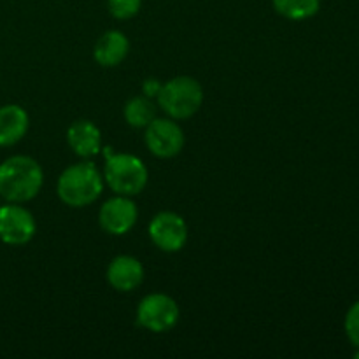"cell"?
<instances>
[{
    "mask_svg": "<svg viewBox=\"0 0 359 359\" xmlns=\"http://www.w3.org/2000/svg\"><path fill=\"white\" fill-rule=\"evenodd\" d=\"M44 174L34 158L13 156L0 165V195L9 202H28L42 188Z\"/></svg>",
    "mask_w": 359,
    "mask_h": 359,
    "instance_id": "cell-1",
    "label": "cell"
},
{
    "mask_svg": "<svg viewBox=\"0 0 359 359\" xmlns=\"http://www.w3.org/2000/svg\"><path fill=\"white\" fill-rule=\"evenodd\" d=\"M104 179L91 161L65 168L58 179V196L70 207H86L100 196Z\"/></svg>",
    "mask_w": 359,
    "mask_h": 359,
    "instance_id": "cell-2",
    "label": "cell"
},
{
    "mask_svg": "<svg viewBox=\"0 0 359 359\" xmlns=\"http://www.w3.org/2000/svg\"><path fill=\"white\" fill-rule=\"evenodd\" d=\"M112 147H105V182L116 195H139L147 184V168L133 154H114Z\"/></svg>",
    "mask_w": 359,
    "mask_h": 359,
    "instance_id": "cell-3",
    "label": "cell"
},
{
    "mask_svg": "<svg viewBox=\"0 0 359 359\" xmlns=\"http://www.w3.org/2000/svg\"><path fill=\"white\" fill-rule=\"evenodd\" d=\"M158 104L174 119H188L198 112L203 102V90L193 77H174L161 86Z\"/></svg>",
    "mask_w": 359,
    "mask_h": 359,
    "instance_id": "cell-4",
    "label": "cell"
},
{
    "mask_svg": "<svg viewBox=\"0 0 359 359\" xmlns=\"http://www.w3.org/2000/svg\"><path fill=\"white\" fill-rule=\"evenodd\" d=\"M137 321L149 332H168L179 321V307L174 298H170L168 294H147L137 309Z\"/></svg>",
    "mask_w": 359,
    "mask_h": 359,
    "instance_id": "cell-5",
    "label": "cell"
},
{
    "mask_svg": "<svg viewBox=\"0 0 359 359\" xmlns=\"http://www.w3.org/2000/svg\"><path fill=\"white\" fill-rule=\"evenodd\" d=\"M146 128V146L154 156L172 158L181 153L184 146V133L177 123L172 119L154 118Z\"/></svg>",
    "mask_w": 359,
    "mask_h": 359,
    "instance_id": "cell-6",
    "label": "cell"
},
{
    "mask_svg": "<svg viewBox=\"0 0 359 359\" xmlns=\"http://www.w3.org/2000/svg\"><path fill=\"white\" fill-rule=\"evenodd\" d=\"M149 237L161 251L177 252L188 241V226L179 214L160 212L151 221Z\"/></svg>",
    "mask_w": 359,
    "mask_h": 359,
    "instance_id": "cell-7",
    "label": "cell"
},
{
    "mask_svg": "<svg viewBox=\"0 0 359 359\" xmlns=\"http://www.w3.org/2000/svg\"><path fill=\"white\" fill-rule=\"evenodd\" d=\"M35 235V219L20 205L0 207V238L9 245H23Z\"/></svg>",
    "mask_w": 359,
    "mask_h": 359,
    "instance_id": "cell-8",
    "label": "cell"
},
{
    "mask_svg": "<svg viewBox=\"0 0 359 359\" xmlns=\"http://www.w3.org/2000/svg\"><path fill=\"white\" fill-rule=\"evenodd\" d=\"M137 207L128 196L118 195L102 205L98 221L102 230L111 235H125L137 223Z\"/></svg>",
    "mask_w": 359,
    "mask_h": 359,
    "instance_id": "cell-9",
    "label": "cell"
},
{
    "mask_svg": "<svg viewBox=\"0 0 359 359\" xmlns=\"http://www.w3.org/2000/svg\"><path fill=\"white\" fill-rule=\"evenodd\" d=\"M144 279V266L133 256H118L107 269V280L114 290L128 293L140 286Z\"/></svg>",
    "mask_w": 359,
    "mask_h": 359,
    "instance_id": "cell-10",
    "label": "cell"
},
{
    "mask_svg": "<svg viewBox=\"0 0 359 359\" xmlns=\"http://www.w3.org/2000/svg\"><path fill=\"white\" fill-rule=\"evenodd\" d=\"M67 140L74 153L81 158H90L100 151V130L88 119H77L67 130Z\"/></svg>",
    "mask_w": 359,
    "mask_h": 359,
    "instance_id": "cell-11",
    "label": "cell"
},
{
    "mask_svg": "<svg viewBox=\"0 0 359 359\" xmlns=\"http://www.w3.org/2000/svg\"><path fill=\"white\" fill-rule=\"evenodd\" d=\"M130 51V42L125 34L118 30H109L95 44L93 56L102 67H116L126 58Z\"/></svg>",
    "mask_w": 359,
    "mask_h": 359,
    "instance_id": "cell-12",
    "label": "cell"
},
{
    "mask_svg": "<svg viewBox=\"0 0 359 359\" xmlns=\"http://www.w3.org/2000/svg\"><path fill=\"white\" fill-rule=\"evenodd\" d=\"M28 130V114L20 105L0 107V146H13Z\"/></svg>",
    "mask_w": 359,
    "mask_h": 359,
    "instance_id": "cell-13",
    "label": "cell"
},
{
    "mask_svg": "<svg viewBox=\"0 0 359 359\" xmlns=\"http://www.w3.org/2000/svg\"><path fill=\"white\" fill-rule=\"evenodd\" d=\"M156 118V109L149 97H133L125 105V119L133 128H144Z\"/></svg>",
    "mask_w": 359,
    "mask_h": 359,
    "instance_id": "cell-14",
    "label": "cell"
},
{
    "mask_svg": "<svg viewBox=\"0 0 359 359\" xmlns=\"http://www.w3.org/2000/svg\"><path fill=\"white\" fill-rule=\"evenodd\" d=\"M273 7L287 20H307L319 11L321 0H272Z\"/></svg>",
    "mask_w": 359,
    "mask_h": 359,
    "instance_id": "cell-15",
    "label": "cell"
},
{
    "mask_svg": "<svg viewBox=\"0 0 359 359\" xmlns=\"http://www.w3.org/2000/svg\"><path fill=\"white\" fill-rule=\"evenodd\" d=\"M142 0H109V11L118 20L133 18L140 9Z\"/></svg>",
    "mask_w": 359,
    "mask_h": 359,
    "instance_id": "cell-16",
    "label": "cell"
},
{
    "mask_svg": "<svg viewBox=\"0 0 359 359\" xmlns=\"http://www.w3.org/2000/svg\"><path fill=\"white\" fill-rule=\"evenodd\" d=\"M346 333L351 342L359 347V302L349 309L346 316Z\"/></svg>",
    "mask_w": 359,
    "mask_h": 359,
    "instance_id": "cell-17",
    "label": "cell"
},
{
    "mask_svg": "<svg viewBox=\"0 0 359 359\" xmlns=\"http://www.w3.org/2000/svg\"><path fill=\"white\" fill-rule=\"evenodd\" d=\"M161 86H163V84H161L160 81L156 79V77H147V79L144 81V84H142V91H144V95H146V97L153 98V97H158Z\"/></svg>",
    "mask_w": 359,
    "mask_h": 359,
    "instance_id": "cell-18",
    "label": "cell"
},
{
    "mask_svg": "<svg viewBox=\"0 0 359 359\" xmlns=\"http://www.w3.org/2000/svg\"><path fill=\"white\" fill-rule=\"evenodd\" d=\"M356 358H359V351H358V353H356Z\"/></svg>",
    "mask_w": 359,
    "mask_h": 359,
    "instance_id": "cell-19",
    "label": "cell"
}]
</instances>
